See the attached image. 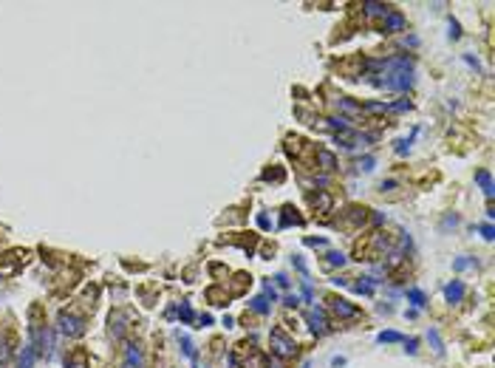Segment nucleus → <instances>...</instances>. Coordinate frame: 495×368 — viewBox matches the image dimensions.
Returning <instances> with one entry per match:
<instances>
[{
  "label": "nucleus",
  "mask_w": 495,
  "mask_h": 368,
  "mask_svg": "<svg viewBox=\"0 0 495 368\" xmlns=\"http://www.w3.org/2000/svg\"><path fill=\"white\" fill-rule=\"evenodd\" d=\"M453 266L461 272V269H470V266H478V263L473 261V258H467V255H461V258H456V261H453Z\"/></svg>",
  "instance_id": "27"
},
{
  "label": "nucleus",
  "mask_w": 495,
  "mask_h": 368,
  "mask_svg": "<svg viewBox=\"0 0 495 368\" xmlns=\"http://www.w3.org/2000/svg\"><path fill=\"white\" fill-rule=\"evenodd\" d=\"M292 224H295V227H303L306 218L295 210V207H292V204H286V207L280 210V224H278V227H280V229H286V227H292Z\"/></svg>",
  "instance_id": "7"
},
{
  "label": "nucleus",
  "mask_w": 495,
  "mask_h": 368,
  "mask_svg": "<svg viewBox=\"0 0 495 368\" xmlns=\"http://www.w3.org/2000/svg\"><path fill=\"white\" fill-rule=\"evenodd\" d=\"M362 9H365L368 17H385V14L391 11V6H382V3H365Z\"/></svg>",
  "instance_id": "20"
},
{
  "label": "nucleus",
  "mask_w": 495,
  "mask_h": 368,
  "mask_svg": "<svg viewBox=\"0 0 495 368\" xmlns=\"http://www.w3.org/2000/svg\"><path fill=\"white\" fill-rule=\"evenodd\" d=\"M65 368H91L88 351H85V349H74L68 357H65Z\"/></svg>",
  "instance_id": "11"
},
{
  "label": "nucleus",
  "mask_w": 495,
  "mask_h": 368,
  "mask_svg": "<svg viewBox=\"0 0 495 368\" xmlns=\"http://www.w3.org/2000/svg\"><path fill=\"white\" fill-rule=\"evenodd\" d=\"M464 283L461 281H453V283H447L444 286V298H447V303H461L464 300Z\"/></svg>",
  "instance_id": "13"
},
{
  "label": "nucleus",
  "mask_w": 495,
  "mask_h": 368,
  "mask_svg": "<svg viewBox=\"0 0 495 368\" xmlns=\"http://www.w3.org/2000/svg\"><path fill=\"white\" fill-rule=\"evenodd\" d=\"M329 309L334 312V317H339V320H354V317L359 315V309L345 298H329Z\"/></svg>",
  "instance_id": "4"
},
{
  "label": "nucleus",
  "mask_w": 495,
  "mask_h": 368,
  "mask_svg": "<svg viewBox=\"0 0 495 368\" xmlns=\"http://www.w3.org/2000/svg\"><path fill=\"white\" fill-rule=\"evenodd\" d=\"M229 363H232V368H266V357H263L261 351H258V346L249 343V340L235 346Z\"/></svg>",
  "instance_id": "1"
},
{
  "label": "nucleus",
  "mask_w": 495,
  "mask_h": 368,
  "mask_svg": "<svg viewBox=\"0 0 495 368\" xmlns=\"http://www.w3.org/2000/svg\"><path fill=\"white\" fill-rule=\"evenodd\" d=\"M303 300H306V303H312V300H314V292H312V281H303Z\"/></svg>",
  "instance_id": "32"
},
{
  "label": "nucleus",
  "mask_w": 495,
  "mask_h": 368,
  "mask_svg": "<svg viewBox=\"0 0 495 368\" xmlns=\"http://www.w3.org/2000/svg\"><path fill=\"white\" fill-rule=\"evenodd\" d=\"M334 108L339 111V116L345 114V119L348 116H359L362 114V105H356L354 99H348V97H334Z\"/></svg>",
  "instance_id": "10"
},
{
  "label": "nucleus",
  "mask_w": 495,
  "mask_h": 368,
  "mask_svg": "<svg viewBox=\"0 0 495 368\" xmlns=\"http://www.w3.org/2000/svg\"><path fill=\"white\" fill-rule=\"evenodd\" d=\"M427 340H430V346H433L436 354L442 357V354H444V343H442V337H439V332H436V329H430V332H427Z\"/></svg>",
  "instance_id": "23"
},
{
  "label": "nucleus",
  "mask_w": 495,
  "mask_h": 368,
  "mask_svg": "<svg viewBox=\"0 0 495 368\" xmlns=\"http://www.w3.org/2000/svg\"><path fill=\"white\" fill-rule=\"evenodd\" d=\"M309 323H312L314 334H326L329 332V323H326V317H323L320 309H312V312H309Z\"/></svg>",
  "instance_id": "15"
},
{
  "label": "nucleus",
  "mask_w": 495,
  "mask_h": 368,
  "mask_svg": "<svg viewBox=\"0 0 495 368\" xmlns=\"http://www.w3.org/2000/svg\"><path fill=\"white\" fill-rule=\"evenodd\" d=\"M450 37H453V40H459V37H461V31H459V23H450Z\"/></svg>",
  "instance_id": "41"
},
{
  "label": "nucleus",
  "mask_w": 495,
  "mask_h": 368,
  "mask_svg": "<svg viewBox=\"0 0 495 368\" xmlns=\"http://www.w3.org/2000/svg\"><path fill=\"white\" fill-rule=\"evenodd\" d=\"M178 317H181L184 323H192V320H195V315H192L190 303H181V309H178Z\"/></svg>",
  "instance_id": "29"
},
{
  "label": "nucleus",
  "mask_w": 495,
  "mask_h": 368,
  "mask_svg": "<svg viewBox=\"0 0 495 368\" xmlns=\"http://www.w3.org/2000/svg\"><path fill=\"white\" fill-rule=\"evenodd\" d=\"M11 351H14V337L3 334V340H0V366H6L11 360Z\"/></svg>",
  "instance_id": "18"
},
{
  "label": "nucleus",
  "mask_w": 495,
  "mask_h": 368,
  "mask_svg": "<svg viewBox=\"0 0 495 368\" xmlns=\"http://www.w3.org/2000/svg\"><path fill=\"white\" fill-rule=\"evenodd\" d=\"M142 363H145L142 343H128L125 346V368H142Z\"/></svg>",
  "instance_id": "5"
},
{
  "label": "nucleus",
  "mask_w": 495,
  "mask_h": 368,
  "mask_svg": "<svg viewBox=\"0 0 495 368\" xmlns=\"http://www.w3.org/2000/svg\"><path fill=\"white\" fill-rule=\"evenodd\" d=\"M405 351H408V354H416V351H419V340H405Z\"/></svg>",
  "instance_id": "36"
},
{
  "label": "nucleus",
  "mask_w": 495,
  "mask_h": 368,
  "mask_svg": "<svg viewBox=\"0 0 495 368\" xmlns=\"http://www.w3.org/2000/svg\"><path fill=\"white\" fill-rule=\"evenodd\" d=\"M309 201H312V207H314L317 212H320V215H329V212H331V204H334V198H331L329 190H317V193L309 195Z\"/></svg>",
  "instance_id": "6"
},
{
  "label": "nucleus",
  "mask_w": 495,
  "mask_h": 368,
  "mask_svg": "<svg viewBox=\"0 0 495 368\" xmlns=\"http://www.w3.org/2000/svg\"><path fill=\"white\" fill-rule=\"evenodd\" d=\"M408 150H410V139H399V142H396V153H399V156H405Z\"/></svg>",
  "instance_id": "33"
},
{
  "label": "nucleus",
  "mask_w": 495,
  "mask_h": 368,
  "mask_svg": "<svg viewBox=\"0 0 495 368\" xmlns=\"http://www.w3.org/2000/svg\"><path fill=\"white\" fill-rule=\"evenodd\" d=\"M368 212H371V210H365V207H348L345 221H348V224H354V227H362L365 221H368Z\"/></svg>",
  "instance_id": "16"
},
{
  "label": "nucleus",
  "mask_w": 495,
  "mask_h": 368,
  "mask_svg": "<svg viewBox=\"0 0 495 368\" xmlns=\"http://www.w3.org/2000/svg\"><path fill=\"white\" fill-rule=\"evenodd\" d=\"M60 334L62 337H82L85 334V317L74 315V312H60Z\"/></svg>",
  "instance_id": "3"
},
{
  "label": "nucleus",
  "mask_w": 495,
  "mask_h": 368,
  "mask_svg": "<svg viewBox=\"0 0 495 368\" xmlns=\"http://www.w3.org/2000/svg\"><path fill=\"white\" fill-rule=\"evenodd\" d=\"M314 165H320L326 173H331L334 167H337V159H334V153H329V150H323L317 148V153H314Z\"/></svg>",
  "instance_id": "14"
},
{
  "label": "nucleus",
  "mask_w": 495,
  "mask_h": 368,
  "mask_svg": "<svg viewBox=\"0 0 495 368\" xmlns=\"http://www.w3.org/2000/svg\"><path fill=\"white\" fill-rule=\"evenodd\" d=\"M275 283H278L280 289H289V278H286V275H278V278H275Z\"/></svg>",
  "instance_id": "40"
},
{
  "label": "nucleus",
  "mask_w": 495,
  "mask_h": 368,
  "mask_svg": "<svg viewBox=\"0 0 495 368\" xmlns=\"http://www.w3.org/2000/svg\"><path fill=\"white\" fill-rule=\"evenodd\" d=\"M326 258H329V263H331V266H342V263H345V255H342V252H337V249H334V252H329Z\"/></svg>",
  "instance_id": "30"
},
{
  "label": "nucleus",
  "mask_w": 495,
  "mask_h": 368,
  "mask_svg": "<svg viewBox=\"0 0 495 368\" xmlns=\"http://www.w3.org/2000/svg\"><path fill=\"white\" fill-rule=\"evenodd\" d=\"M292 263H295V269L300 272V275H306V278H309V266H306V261L300 258V255H295V258H292Z\"/></svg>",
  "instance_id": "31"
},
{
  "label": "nucleus",
  "mask_w": 495,
  "mask_h": 368,
  "mask_svg": "<svg viewBox=\"0 0 495 368\" xmlns=\"http://www.w3.org/2000/svg\"><path fill=\"white\" fill-rule=\"evenodd\" d=\"M331 366L339 368V366H345V360H342V357H334V360H331Z\"/></svg>",
  "instance_id": "43"
},
{
  "label": "nucleus",
  "mask_w": 495,
  "mask_h": 368,
  "mask_svg": "<svg viewBox=\"0 0 495 368\" xmlns=\"http://www.w3.org/2000/svg\"><path fill=\"white\" fill-rule=\"evenodd\" d=\"M108 323H111L113 340H122V337H125V332H128V315H125V312H111Z\"/></svg>",
  "instance_id": "8"
},
{
  "label": "nucleus",
  "mask_w": 495,
  "mask_h": 368,
  "mask_svg": "<svg viewBox=\"0 0 495 368\" xmlns=\"http://www.w3.org/2000/svg\"><path fill=\"white\" fill-rule=\"evenodd\" d=\"M263 179H266V182H283V179H286V173H283L280 167H275V170H266V173H263Z\"/></svg>",
  "instance_id": "28"
},
{
  "label": "nucleus",
  "mask_w": 495,
  "mask_h": 368,
  "mask_svg": "<svg viewBox=\"0 0 495 368\" xmlns=\"http://www.w3.org/2000/svg\"><path fill=\"white\" fill-rule=\"evenodd\" d=\"M249 309H252L255 315H269V312H272L269 300L263 298V295H258V298H252V300H249Z\"/></svg>",
  "instance_id": "19"
},
{
  "label": "nucleus",
  "mask_w": 495,
  "mask_h": 368,
  "mask_svg": "<svg viewBox=\"0 0 495 368\" xmlns=\"http://www.w3.org/2000/svg\"><path fill=\"white\" fill-rule=\"evenodd\" d=\"M476 182L481 184V190H484L487 198H493V195H495V187H493V176H490V170H478V173H476Z\"/></svg>",
  "instance_id": "17"
},
{
  "label": "nucleus",
  "mask_w": 495,
  "mask_h": 368,
  "mask_svg": "<svg viewBox=\"0 0 495 368\" xmlns=\"http://www.w3.org/2000/svg\"><path fill=\"white\" fill-rule=\"evenodd\" d=\"M198 323L201 326H209V323H212V315H198Z\"/></svg>",
  "instance_id": "42"
},
{
  "label": "nucleus",
  "mask_w": 495,
  "mask_h": 368,
  "mask_svg": "<svg viewBox=\"0 0 495 368\" xmlns=\"http://www.w3.org/2000/svg\"><path fill=\"white\" fill-rule=\"evenodd\" d=\"M376 343H405L399 332H379L376 334Z\"/></svg>",
  "instance_id": "25"
},
{
  "label": "nucleus",
  "mask_w": 495,
  "mask_h": 368,
  "mask_svg": "<svg viewBox=\"0 0 495 368\" xmlns=\"http://www.w3.org/2000/svg\"><path fill=\"white\" fill-rule=\"evenodd\" d=\"M178 343H181V351H184V357L195 360V346H192V343H190V337H187V334H181V332H178Z\"/></svg>",
  "instance_id": "24"
},
{
  "label": "nucleus",
  "mask_w": 495,
  "mask_h": 368,
  "mask_svg": "<svg viewBox=\"0 0 495 368\" xmlns=\"http://www.w3.org/2000/svg\"><path fill=\"white\" fill-rule=\"evenodd\" d=\"M283 303H286L289 309H295L297 303H300V298H297V295H286V298H283Z\"/></svg>",
  "instance_id": "37"
},
{
  "label": "nucleus",
  "mask_w": 495,
  "mask_h": 368,
  "mask_svg": "<svg viewBox=\"0 0 495 368\" xmlns=\"http://www.w3.org/2000/svg\"><path fill=\"white\" fill-rule=\"evenodd\" d=\"M269 346H272V354L278 360H292L297 354V343L295 337H289L283 329H272L269 334Z\"/></svg>",
  "instance_id": "2"
},
{
  "label": "nucleus",
  "mask_w": 495,
  "mask_h": 368,
  "mask_svg": "<svg viewBox=\"0 0 495 368\" xmlns=\"http://www.w3.org/2000/svg\"><path fill=\"white\" fill-rule=\"evenodd\" d=\"M456 224H459V215H447V218H444V229L456 227Z\"/></svg>",
  "instance_id": "38"
},
{
  "label": "nucleus",
  "mask_w": 495,
  "mask_h": 368,
  "mask_svg": "<svg viewBox=\"0 0 495 368\" xmlns=\"http://www.w3.org/2000/svg\"><path fill=\"white\" fill-rule=\"evenodd\" d=\"M309 246H326V238H306Z\"/></svg>",
  "instance_id": "39"
},
{
  "label": "nucleus",
  "mask_w": 495,
  "mask_h": 368,
  "mask_svg": "<svg viewBox=\"0 0 495 368\" xmlns=\"http://www.w3.org/2000/svg\"><path fill=\"white\" fill-rule=\"evenodd\" d=\"M374 165H376L374 156H365V159H359V162H356V170H362V173H371V170H374Z\"/></svg>",
  "instance_id": "26"
},
{
  "label": "nucleus",
  "mask_w": 495,
  "mask_h": 368,
  "mask_svg": "<svg viewBox=\"0 0 495 368\" xmlns=\"http://www.w3.org/2000/svg\"><path fill=\"white\" fill-rule=\"evenodd\" d=\"M374 278H359V283H354V289L359 292V295H374Z\"/></svg>",
  "instance_id": "22"
},
{
  "label": "nucleus",
  "mask_w": 495,
  "mask_h": 368,
  "mask_svg": "<svg viewBox=\"0 0 495 368\" xmlns=\"http://www.w3.org/2000/svg\"><path fill=\"white\" fill-rule=\"evenodd\" d=\"M408 300L413 303L416 309H425L427 306V295L422 289H408Z\"/></svg>",
  "instance_id": "21"
},
{
  "label": "nucleus",
  "mask_w": 495,
  "mask_h": 368,
  "mask_svg": "<svg viewBox=\"0 0 495 368\" xmlns=\"http://www.w3.org/2000/svg\"><path fill=\"white\" fill-rule=\"evenodd\" d=\"M402 28H405V17H402V11L391 9L382 17V31H385V34H391V31H402Z\"/></svg>",
  "instance_id": "9"
},
{
  "label": "nucleus",
  "mask_w": 495,
  "mask_h": 368,
  "mask_svg": "<svg viewBox=\"0 0 495 368\" xmlns=\"http://www.w3.org/2000/svg\"><path fill=\"white\" fill-rule=\"evenodd\" d=\"M258 227H261V229H272L269 215H263V212H261V215H258Z\"/></svg>",
  "instance_id": "35"
},
{
  "label": "nucleus",
  "mask_w": 495,
  "mask_h": 368,
  "mask_svg": "<svg viewBox=\"0 0 495 368\" xmlns=\"http://www.w3.org/2000/svg\"><path fill=\"white\" fill-rule=\"evenodd\" d=\"M481 235H484V241H493V238H495L493 224H484V227H481Z\"/></svg>",
  "instance_id": "34"
},
{
  "label": "nucleus",
  "mask_w": 495,
  "mask_h": 368,
  "mask_svg": "<svg viewBox=\"0 0 495 368\" xmlns=\"http://www.w3.org/2000/svg\"><path fill=\"white\" fill-rule=\"evenodd\" d=\"M34 360H37V346H34V340L28 337V343L23 346V351H20L17 368H31V366H34Z\"/></svg>",
  "instance_id": "12"
}]
</instances>
